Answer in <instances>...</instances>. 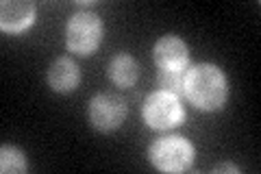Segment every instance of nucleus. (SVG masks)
<instances>
[{"label":"nucleus","instance_id":"12","mask_svg":"<svg viewBox=\"0 0 261 174\" xmlns=\"http://www.w3.org/2000/svg\"><path fill=\"white\" fill-rule=\"evenodd\" d=\"M216 172H218V174H220V172H235V174H238L240 168H238V165H233V163H224V165H218Z\"/></svg>","mask_w":261,"mask_h":174},{"label":"nucleus","instance_id":"5","mask_svg":"<svg viewBox=\"0 0 261 174\" xmlns=\"http://www.w3.org/2000/svg\"><path fill=\"white\" fill-rule=\"evenodd\" d=\"M126 118V103L118 94H98L89 103V122L100 133H111Z\"/></svg>","mask_w":261,"mask_h":174},{"label":"nucleus","instance_id":"11","mask_svg":"<svg viewBox=\"0 0 261 174\" xmlns=\"http://www.w3.org/2000/svg\"><path fill=\"white\" fill-rule=\"evenodd\" d=\"M157 83L163 92H170L174 96L185 94V74L183 70H159Z\"/></svg>","mask_w":261,"mask_h":174},{"label":"nucleus","instance_id":"9","mask_svg":"<svg viewBox=\"0 0 261 174\" xmlns=\"http://www.w3.org/2000/svg\"><path fill=\"white\" fill-rule=\"evenodd\" d=\"M109 79L116 83L118 87H130L140 79V65L126 53H120L109 63Z\"/></svg>","mask_w":261,"mask_h":174},{"label":"nucleus","instance_id":"8","mask_svg":"<svg viewBox=\"0 0 261 174\" xmlns=\"http://www.w3.org/2000/svg\"><path fill=\"white\" fill-rule=\"evenodd\" d=\"M81 81V72L76 68V63L68 59V57H59L55 59L53 65L48 68V85L57 94H68L72 92Z\"/></svg>","mask_w":261,"mask_h":174},{"label":"nucleus","instance_id":"3","mask_svg":"<svg viewBox=\"0 0 261 174\" xmlns=\"http://www.w3.org/2000/svg\"><path fill=\"white\" fill-rule=\"evenodd\" d=\"M102 39V22L96 13L79 11L70 18L65 27V44L72 53L89 55L94 53Z\"/></svg>","mask_w":261,"mask_h":174},{"label":"nucleus","instance_id":"1","mask_svg":"<svg viewBox=\"0 0 261 174\" xmlns=\"http://www.w3.org/2000/svg\"><path fill=\"white\" fill-rule=\"evenodd\" d=\"M228 94L222 70L214 63H200L185 74V96L200 111H216Z\"/></svg>","mask_w":261,"mask_h":174},{"label":"nucleus","instance_id":"6","mask_svg":"<svg viewBox=\"0 0 261 174\" xmlns=\"http://www.w3.org/2000/svg\"><path fill=\"white\" fill-rule=\"evenodd\" d=\"M35 20V5L29 0H5L0 5V27L7 33H20Z\"/></svg>","mask_w":261,"mask_h":174},{"label":"nucleus","instance_id":"10","mask_svg":"<svg viewBox=\"0 0 261 174\" xmlns=\"http://www.w3.org/2000/svg\"><path fill=\"white\" fill-rule=\"evenodd\" d=\"M27 168H29V163L22 151H18L13 146L0 148V170H3V174H20Z\"/></svg>","mask_w":261,"mask_h":174},{"label":"nucleus","instance_id":"2","mask_svg":"<svg viewBox=\"0 0 261 174\" xmlns=\"http://www.w3.org/2000/svg\"><path fill=\"white\" fill-rule=\"evenodd\" d=\"M148 157L154 168H159L163 172H183L192 168L194 146L185 137H178V135L159 137L152 142Z\"/></svg>","mask_w":261,"mask_h":174},{"label":"nucleus","instance_id":"7","mask_svg":"<svg viewBox=\"0 0 261 174\" xmlns=\"http://www.w3.org/2000/svg\"><path fill=\"white\" fill-rule=\"evenodd\" d=\"M154 63L161 70H183L187 65V46L181 37L166 35L154 44Z\"/></svg>","mask_w":261,"mask_h":174},{"label":"nucleus","instance_id":"4","mask_svg":"<svg viewBox=\"0 0 261 174\" xmlns=\"http://www.w3.org/2000/svg\"><path fill=\"white\" fill-rule=\"evenodd\" d=\"M185 118L183 105L178 101V96L170 94V92H159L150 94L144 103V120L150 129H172L178 127Z\"/></svg>","mask_w":261,"mask_h":174}]
</instances>
